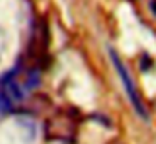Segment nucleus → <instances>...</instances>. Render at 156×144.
<instances>
[{
  "instance_id": "nucleus-2",
  "label": "nucleus",
  "mask_w": 156,
  "mask_h": 144,
  "mask_svg": "<svg viewBox=\"0 0 156 144\" xmlns=\"http://www.w3.org/2000/svg\"><path fill=\"white\" fill-rule=\"evenodd\" d=\"M149 7H151V12L156 15V0H151V2H149Z\"/></svg>"
},
{
  "instance_id": "nucleus-1",
  "label": "nucleus",
  "mask_w": 156,
  "mask_h": 144,
  "mask_svg": "<svg viewBox=\"0 0 156 144\" xmlns=\"http://www.w3.org/2000/svg\"><path fill=\"white\" fill-rule=\"evenodd\" d=\"M109 55H111V60H112V64H114L116 70H118V74H119V79H121L122 86H124V90H126V94H128V97H129V102L133 104L136 114H138L141 119L146 121L148 119V111H146L141 97H139L138 89H136V84H134V80H133L131 74H129L128 67L122 64V60L119 59V55L116 54V50L109 49Z\"/></svg>"
}]
</instances>
